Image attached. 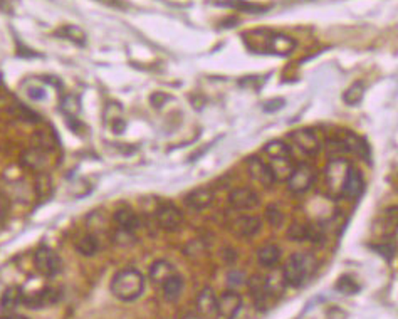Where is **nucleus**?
<instances>
[{
  "instance_id": "obj_27",
  "label": "nucleus",
  "mask_w": 398,
  "mask_h": 319,
  "mask_svg": "<svg viewBox=\"0 0 398 319\" xmlns=\"http://www.w3.org/2000/svg\"><path fill=\"white\" fill-rule=\"evenodd\" d=\"M363 96H365V86L358 81V83L352 84L348 89H346L343 94V101L346 105L354 106V105H360Z\"/></svg>"
},
{
  "instance_id": "obj_6",
  "label": "nucleus",
  "mask_w": 398,
  "mask_h": 319,
  "mask_svg": "<svg viewBox=\"0 0 398 319\" xmlns=\"http://www.w3.org/2000/svg\"><path fill=\"white\" fill-rule=\"evenodd\" d=\"M316 180L314 168L308 163H301V165L294 167L291 176L288 178V188L293 193H304L313 187Z\"/></svg>"
},
{
  "instance_id": "obj_35",
  "label": "nucleus",
  "mask_w": 398,
  "mask_h": 319,
  "mask_svg": "<svg viewBox=\"0 0 398 319\" xmlns=\"http://www.w3.org/2000/svg\"><path fill=\"white\" fill-rule=\"evenodd\" d=\"M184 319H202V318L198 316V314H195V313H188V314H185Z\"/></svg>"
},
{
  "instance_id": "obj_11",
  "label": "nucleus",
  "mask_w": 398,
  "mask_h": 319,
  "mask_svg": "<svg viewBox=\"0 0 398 319\" xmlns=\"http://www.w3.org/2000/svg\"><path fill=\"white\" fill-rule=\"evenodd\" d=\"M291 138L294 140V143L297 145V148L304 155H308V157H314L321 150V143H319L318 136L311 129H297V131L291 133Z\"/></svg>"
},
{
  "instance_id": "obj_33",
  "label": "nucleus",
  "mask_w": 398,
  "mask_h": 319,
  "mask_svg": "<svg viewBox=\"0 0 398 319\" xmlns=\"http://www.w3.org/2000/svg\"><path fill=\"white\" fill-rule=\"evenodd\" d=\"M242 279H244V275H242L240 273H236V271H232V273L229 274V282H232V284H240Z\"/></svg>"
},
{
  "instance_id": "obj_8",
  "label": "nucleus",
  "mask_w": 398,
  "mask_h": 319,
  "mask_svg": "<svg viewBox=\"0 0 398 319\" xmlns=\"http://www.w3.org/2000/svg\"><path fill=\"white\" fill-rule=\"evenodd\" d=\"M229 204H231L233 210L249 212V210H254L259 205V195L250 188H236L229 195Z\"/></svg>"
},
{
  "instance_id": "obj_20",
  "label": "nucleus",
  "mask_w": 398,
  "mask_h": 319,
  "mask_svg": "<svg viewBox=\"0 0 398 319\" xmlns=\"http://www.w3.org/2000/svg\"><path fill=\"white\" fill-rule=\"evenodd\" d=\"M20 162H23V165L25 168H29V170L41 174V171L44 170L47 160H46L44 150L30 148V150H25V152L23 153V157H20Z\"/></svg>"
},
{
  "instance_id": "obj_28",
  "label": "nucleus",
  "mask_w": 398,
  "mask_h": 319,
  "mask_svg": "<svg viewBox=\"0 0 398 319\" xmlns=\"http://www.w3.org/2000/svg\"><path fill=\"white\" fill-rule=\"evenodd\" d=\"M336 289H338L340 292H343L345 296H352L360 291V284L354 281L352 275H341L338 282H336Z\"/></svg>"
},
{
  "instance_id": "obj_16",
  "label": "nucleus",
  "mask_w": 398,
  "mask_h": 319,
  "mask_svg": "<svg viewBox=\"0 0 398 319\" xmlns=\"http://www.w3.org/2000/svg\"><path fill=\"white\" fill-rule=\"evenodd\" d=\"M363 190H365V182H363V176L360 171H357L354 168L349 170L348 176H346L343 183V190H341V197L349 198V200H357L361 197Z\"/></svg>"
},
{
  "instance_id": "obj_21",
  "label": "nucleus",
  "mask_w": 398,
  "mask_h": 319,
  "mask_svg": "<svg viewBox=\"0 0 398 319\" xmlns=\"http://www.w3.org/2000/svg\"><path fill=\"white\" fill-rule=\"evenodd\" d=\"M184 278L176 273L172 274L170 278L162 284L163 297H165L168 303H175V301L180 299L181 292H184Z\"/></svg>"
},
{
  "instance_id": "obj_19",
  "label": "nucleus",
  "mask_w": 398,
  "mask_h": 319,
  "mask_svg": "<svg viewBox=\"0 0 398 319\" xmlns=\"http://www.w3.org/2000/svg\"><path fill=\"white\" fill-rule=\"evenodd\" d=\"M274 176V182H288V178L291 176L294 170V162L293 158H271L267 163Z\"/></svg>"
},
{
  "instance_id": "obj_23",
  "label": "nucleus",
  "mask_w": 398,
  "mask_h": 319,
  "mask_svg": "<svg viewBox=\"0 0 398 319\" xmlns=\"http://www.w3.org/2000/svg\"><path fill=\"white\" fill-rule=\"evenodd\" d=\"M175 273H176L175 267H173L168 261H155L150 267V279L155 284H163L172 274Z\"/></svg>"
},
{
  "instance_id": "obj_31",
  "label": "nucleus",
  "mask_w": 398,
  "mask_h": 319,
  "mask_svg": "<svg viewBox=\"0 0 398 319\" xmlns=\"http://www.w3.org/2000/svg\"><path fill=\"white\" fill-rule=\"evenodd\" d=\"M266 219L272 227H281L284 222V214L276 205H271L266 210Z\"/></svg>"
},
{
  "instance_id": "obj_22",
  "label": "nucleus",
  "mask_w": 398,
  "mask_h": 319,
  "mask_svg": "<svg viewBox=\"0 0 398 319\" xmlns=\"http://www.w3.org/2000/svg\"><path fill=\"white\" fill-rule=\"evenodd\" d=\"M115 222L118 223V228H123V230L128 232H135L140 228V219L138 215L129 209H120L115 212Z\"/></svg>"
},
{
  "instance_id": "obj_30",
  "label": "nucleus",
  "mask_w": 398,
  "mask_h": 319,
  "mask_svg": "<svg viewBox=\"0 0 398 319\" xmlns=\"http://www.w3.org/2000/svg\"><path fill=\"white\" fill-rule=\"evenodd\" d=\"M60 34H64V37L69 39V41H75L76 44H79V46H83L86 42L84 32L81 31V29L75 27V25H66V27L60 31Z\"/></svg>"
},
{
  "instance_id": "obj_13",
  "label": "nucleus",
  "mask_w": 398,
  "mask_h": 319,
  "mask_svg": "<svg viewBox=\"0 0 398 319\" xmlns=\"http://www.w3.org/2000/svg\"><path fill=\"white\" fill-rule=\"evenodd\" d=\"M248 286H249V291H250V294H252L254 303H256L257 308L266 309L267 304H269L271 296H272L269 287H267L266 278H262V275H252V278L248 281Z\"/></svg>"
},
{
  "instance_id": "obj_1",
  "label": "nucleus",
  "mask_w": 398,
  "mask_h": 319,
  "mask_svg": "<svg viewBox=\"0 0 398 319\" xmlns=\"http://www.w3.org/2000/svg\"><path fill=\"white\" fill-rule=\"evenodd\" d=\"M110 289L116 299L123 301V303H131L145 291V278L138 269L127 267V269H121L113 275Z\"/></svg>"
},
{
  "instance_id": "obj_34",
  "label": "nucleus",
  "mask_w": 398,
  "mask_h": 319,
  "mask_svg": "<svg viewBox=\"0 0 398 319\" xmlns=\"http://www.w3.org/2000/svg\"><path fill=\"white\" fill-rule=\"evenodd\" d=\"M0 319H27V318L19 316V314H6V316H2Z\"/></svg>"
},
{
  "instance_id": "obj_3",
  "label": "nucleus",
  "mask_w": 398,
  "mask_h": 319,
  "mask_svg": "<svg viewBox=\"0 0 398 319\" xmlns=\"http://www.w3.org/2000/svg\"><path fill=\"white\" fill-rule=\"evenodd\" d=\"M352 163L345 158H333L326 165L324 170V187H326V193L330 197H341V190H343V183L348 176L349 170H352Z\"/></svg>"
},
{
  "instance_id": "obj_10",
  "label": "nucleus",
  "mask_w": 398,
  "mask_h": 319,
  "mask_svg": "<svg viewBox=\"0 0 398 319\" xmlns=\"http://www.w3.org/2000/svg\"><path fill=\"white\" fill-rule=\"evenodd\" d=\"M242 308V297L236 291H226L217 297V316L233 319Z\"/></svg>"
},
{
  "instance_id": "obj_15",
  "label": "nucleus",
  "mask_w": 398,
  "mask_h": 319,
  "mask_svg": "<svg viewBox=\"0 0 398 319\" xmlns=\"http://www.w3.org/2000/svg\"><path fill=\"white\" fill-rule=\"evenodd\" d=\"M212 202H214V192L207 187L195 188V190H192L185 197V204H187L188 209L197 210V212L209 209Z\"/></svg>"
},
{
  "instance_id": "obj_32",
  "label": "nucleus",
  "mask_w": 398,
  "mask_h": 319,
  "mask_svg": "<svg viewBox=\"0 0 398 319\" xmlns=\"http://www.w3.org/2000/svg\"><path fill=\"white\" fill-rule=\"evenodd\" d=\"M29 96L32 99H44V89H42V88H30Z\"/></svg>"
},
{
  "instance_id": "obj_26",
  "label": "nucleus",
  "mask_w": 398,
  "mask_h": 319,
  "mask_svg": "<svg viewBox=\"0 0 398 319\" xmlns=\"http://www.w3.org/2000/svg\"><path fill=\"white\" fill-rule=\"evenodd\" d=\"M75 245H76V251L79 252L81 256H86V257L94 256V254H96L98 249H99L98 237L93 235V234L83 235L81 239L76 240Z\"/></svg>"
},
{
  "instance_id": "obj_4",
  "label": "nucleus",
  "mask_w": 398,
  "mask_h": 319,
  "mask_svg": "<svg viewBox=\"0 0 398 319\" xmlns=\"http://www.w3.org/2000/svg\"><path fill=\"white\" fill-rule=\"evenodd\" d=\"M252 34L256 37H259V41L262 42V46L259 47V51H264V53H267V54L289 56L297 46L296 41H294L293 37L285 36V34H281V32L264 31V36L266 37H262L261 31L252 32Z\"/></svg>"
},
{
  "instance_id": "obj_2",
  "label": "nucleus",
  "mask_w": 398,
  "mask_h": 319,
  "mask_svg": "<svg viewBox=\"0 0 398 319\" xmlns=\"http://www.w3.org/2000/svg\"><path fill=\"white\" fill-rule=\"evenodd\" d=\"M316 261L308 252H296L288 259L284 264L283 278L284 282L291 287H301L314 273Z\"/></svg>"
},
{
  "instance_id": "obj_29",
  "label": "nucleus",
  "mask_w": 398,
  "mask_h": 319,
  "mask_svg": "<svg viewBox=\"0 0 398 319\" xmlns=\"http://www.w3.org/2000/svg\"><path fill=\"white\" fill-rule=\"evenodd\" d=\"M288 239L293 240V242H302V240L308 239V228L302 223H291V227L288 228Z\"/></svg>"
},
{
  "instance_id": "obj_36",
  "label": "nucleus",
  "mask_w": 398,
  "mask_h": 319,
  "mask_svg": "<svg viewBox=\"0 0 398 319\" xmlns=\"http://www.w3.org/2000/svg\"><path fill=\"white\" fill-rule=\"evenodd\" d=\"M0 219H2V202H0Z\"/></svg>"
},
{
  "instance_id": "obj_9",
  "label": "nucleus",
  "mask_w": 398,
  "mask_h": 319,
  "mask_svg": "<svg viewBox=\"0 0 398 319\" xmlns=\"http://www.w3.org/2000/svg\"><path fill=\"white\" fill-rule=\"evenodd\" d=\"M59 301V291L54 287H42L41 291L32 292V294H25L23 304L29 306L30 309H41L47 308V306H53Z\"/></svg>"
},
{
  "instance_id": "obj_5",
  "label": "nucleus",
  "mask_w": 398,
  "mask_h": 319,
  "mask_svg": "<svg viewBox=\"0 0 398 319\" xmlns=\"http://www.w3.org/2000/svg\"><path fill=\"white\" fill-rule=\"evenodd\" d=\"M34 267L44 278H56L63 271V261H60L59 254L53 249L47 247V245H41L34 252Z\"/></svg>"
},
{
  "instance_id": "obj_24",
  "label": "nucleus",
  "mask_w": 398,
  "mask_h": 319,
  "mask_svg": "<svg viewBox=\"0 0 398 319\" xmlns=\"http://www.w3.org/2000/svg\"><path fill=\"white\" fill-rule=\"evenodd\" d=\"M257 259L264 267H274L281 261V249L274 244L264 245L262 249H259Z\"/></svg>"
},
{
  "instance_id": "obj_18",
  "label": "nucleus",
  "mask_w": 398,
  "mask_h": 319,
  "mask_svg": "<svg viewBox=\"0 0 398 319\" xmlns=\"http://www.w3.org/2000/svg\"><path fill=\"white\" fill-rule=\"evenodd\" d=\"M23 299H24L23 287L19 286L8 287L2 294V299H0V309H2L4 314H14L15 309L23 304Z\"/></svg>"
},
{
  "instance_id": "obj_17",
  "label": "nucleus",
  "mask_w": 398,
  "mask_h": 319,
  "mask_svg": "<svg viewBox=\"0 0 398 319\" xmlns=\"http://www.w3.org/2000/svg\"><path fill=\"white\" fill-rule=\"evenodd\" d=\"M197 309L198 316L203 318H214L217 316V296L212 289H203L197 297Z\"/></svg>"
},
{
  "instance_id": "obj_14",
  "label": "nucleus",
  "mask_w": 398,
  "mask_h": 319,
  "mask_svg": "<svg viewBox=\"0 0 398 319\" xmlns=\"http://www.w3.org/2000/svg\"><path fill=\"white\" fill-rule=\"evenodd\" d=\"M248 170H249L250 176H252L256 182L264 185V187H272V185L276 183L269 165H267V163H264L261 158L250 157L248 160Z\"/></svg>"
},
{
  "instance_id": "obj_25",
  "label": "nucleus",
  "mask_w": 398,
  "mask_h": 319,
  "mask_svg": "<svg viewBox=\"0 0 398 319\" xmlns=\"http://www.w3.org/2000/svg\"><path fill=\"white\" fill-rule=\"evenodd\" d=\"M264 152L269 158H293V150L283 140H274L264 146Z\"/></svg>"
},
{
  "instance_id": "obj_7",
  "label": "nucleus",
  "mask_w": 398,
  "mask_h": 319,
  "mask_svg": "<svg viewBox=\"0 0 398 319\" xmlns=\"http://www.w3.org/2000/svg\"><path fill=\"white\" fill-rule=\"evenodd\" d=\"M155 219L160 228L165 232H176L184 222V214L173 204H162L155 210Z\"/></svg>"
},
{
  "instance_id": "obj_12",
  "label": "nucleus",
  "mask_w": 398,
  "mask_h": 319,
  "mask_svg": "<svg viewBox=\"0 0 398 319\" xmlns=\"http://www.w3.org/2000/svg\"><path fill=\"white\" fill-rule=\"evenodd\" d=\"M231 230L240 239H249L261 230V219L252 217V215H240L232 222Z\"/></svg>"
}]
</instances>
